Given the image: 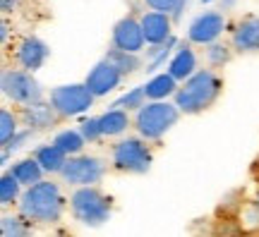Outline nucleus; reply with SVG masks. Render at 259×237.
Here are the masks:
<instances>
[{
	"label": "nucleus",
	"instance_id": "27",
	"mask_svg": "<svg viewBox=\"0 0 259 237\" xmlns=\"http://www.w3.org/2000/svg\"><path fill=\"white\" fill-rule=\"evenodd\" d=\"M53 141H56L60 149H63L67 156H77L84 151V146H87V139L82 137V132H79V127L77 129H60L56 137H53Z\"/></svg>",
	"mask_w": 259,
	"mask_h": 237
},
{
	"label": "nucleus",
	"instance_id": "10",
	"mask_svg": "<svg viewBox=\"0 0 259 237\" xmlns=\"http://www.w3.org/2000/svg\"><path fill=\"white\" fill-rule=\"evenodd\" d=\"M48 55H51V48L44 38L34 36V34H27V36H19L12 46V60L17 67L22 70H29V72H38L44 65H46Z\"/></svg>",
	"mask_w": 259,
	"mask_h": 237
},
{
	"label": "nucleus",
	"instance_id": "16",
	"mask_svg": "<svg viewBox=\"0 0 259 237\" xmlns=\"http://www.w3.org/2000/svg\"><path fill=\"white\" fill-rule=\"evenodd\" d=\"M197 70H199V58L194 53V43L192 41L178 43L176 53H173L170 63H168V72L173 74L178 82H185V79H190Z\"/></svg>",
	"mask_w": 259,
	"mask_h": 237
},
{
	"label": "nucleus",
	"instance_id": "20",
	"mask_svg": "<svg viewBox=\"0 0 259 237\" xmlns=\"http://www.w3.org/2000/svg\"><path fill=\"white\" fill-rule=\"evenodd\" d=\"M99 122H101V132L103 137H122L127 127L132 125V118H130V110L125 108H108L103 115H99Z\"/></svg>",
	"mask_w": 259,
	"mask_h": 237
},
{
	"label": "nucleus",
	"instance_id": "23",
	"mask_svg": "<svg viewBox=\"0 0 259 237\" xmlns=\"http://www.w3.org/2000/svg\"><path fill=\"white\" fill-rule=\"evenodd\" d=\"M235 220L240 225L242 235H259V201L254 197L242 199L235 211Z\"/></svg>",
	"mask_w": 259,
	"mask_h": 237
},
{
	"label": "nucleus",
	"instance_id": "11",
	"mask_svg": "<svg viewBox=\"0 0 259 237\" xmlns=\"http://www.w3.org/2000/svg\"><path fill=\"white\" fill-rule=\"evenodd\" d=\"M228 43L235 55L259 53V17L257 15H242L235 24H228Z\"/></svg>",
	"mask_w": 259,
	"mask_h": 237
},
{
	"label": "nucleus",
	"instance_id": "12",
	"mask_svg": "<svg viewBox=\"0 0 259 237\" xmlns=\"http://www.w3.org/2000/svg\"><path fill=\"white\" fill-rule=\"evenodd\" d=\"M111 46L120 48V51H130V53H144L147 48V38H144V29L142 22L135 15H125L113 24L111 31Z\"/></svg>",
	"mask_w": 259,
	"mask_h": 237
},
{
	"label": "nucleus",
	"instance_id": "33",
	"mask_svg": "<svg viewBox=\"0 0 259 237\" xmlns=\"http://www.w3.org/2000/svg\"><path fill=\"white\" fill-rule=\"evenodd\" d=\"M10 41V22H8V15H3V22H0V43H3V48L8 46Z\"/></svg>",
	"mask_w": 259,
	"mask_h": 237
},
{
	"label": "nucleus",
	"instance_id": "22",
	"mask_svg": "<svg viewBox=\"0 0 259 237\" xmlns=\"http://www.w3.org/2000/svg\"><path fill=\"white\" fill-rule=\"evenodd\" d=\"M10 173L22 182V187H31V184H36V182L44 180L46 170L41 168V163H38L34 156H27V158H22V161H17V163H12Z\"/></svg>",
	"mask_w": 259,
	"mask_h": 237
},
{
	"label": "nucleus",
	"instance_id": "6",
	"mask_svg": "<svg viewBox=\"0 0 259 237\" xmlns=\"http://www.w3.org/2000/svg\"><path fill=\"white\" fill-rule=\"evenodd\" d=\"M0 91L15 106H27V103L46 99V91L34 77V72L22 67H5L0 72Z\"/></svg>",
	"mask_w": 259,
	"mask_h": 237
},
{
	"label": "nucleus",
	"instance_id": "24",
	"mask_svg": "<svg viewBox=\"0 0 259 237\" xmlns=\"http://www.w3.org/2000/svg\"><path fill=\"white\" fill-rule=\"evenodd\" d=\"M233 55H235V51L231 48V43H228V41H221V38L204 46V63L209 65V67H213V70L226 67V65L233 60Z\"/></svg>",
	"mask_w": 259,
	"mask_h": 237
},
{
	"label": "nucleus",
	"instance_id": "7",
	"mask_svg": "<svg viewBox=\"0 0 259 237\" xmlns=\"http://www.w3.org/2000/svg\"><path fill=\"white\" fill-rule=\"evenodd\" d=\"M48 101L53 103V108L58 110V115L63 120L77 118L94 106V91L87 86V82L82 84H60V86H53L51 93H48Z\"/></svg>",
	"mask_w": 259,
	"mask_h": 237
},
{
	"label": "nucleus",
	"instance_id": "36",
	"mask_svg": "<svg viewBox=\"0 0 259 237\" xmlns=\"http://www.w3.org/2000/svg\"><path fill=\"white\" fill-rule=\"evenodd\" d=\"M235 3H238V0H219V10H223V12H228V10L235 8Z\"/></svg>",
	"mask_w": 259,
	"mask_h": 237
},
{
	"label": "nucleus",
	"instance_id": "31",
	"mask_svg": "<svg viewBox=\"0 0 259 237\" xmlns=\"http://www.w3.org/2000/svg\"><path fill=\"white\" fill-rule=\"evenodd\" d=\"M34 137H36V132H34V129H29V127H24V129H19V132L12 139H10V141H5V144L0 146V149H5L8 154H15V151H19V149H22L24 144H29V141H31Z\"/></svg>",
	"mask_w": 259,
	"mask_h": 237
},
{
	"label": "nucleus",
	"instance_id": "21",
	"mask_svg": "<svg viewBox=\"0 0 259 237\" xmlns=\"http://www.w3.org/2000/svg\"><path fill=\"white\" fill-rule=\"evenodd\" d=\"M106 60H111L125 77H132L135 72H139L144 67V55L142 53H130V51H120V48L111 46L103 55Z\"/></svg>",
	"mask_w": 259,
	"mask_h": 237
},
{
	"label": "nucleus",
	"instance_id": "34",
	"mask_svg": "<svg viewBox=\"0 0 259 237\" xmlns=\"http://www.w3.org/2000/svg\"><path fill=\"white\" fill-rule=\"evenodd\" d=\"M187 5H190V0H178V3H176V10L170 12V17H173V22H176V24L183 19V12L187 10Z\"/></svg>",
	"mask_w": 259,
	"mask_h": 237
},
{
	"label": "nucleus",
	"instance_id": "39",
	"mask_svg": "<svg viewBox=\"0 0 259 237\" xmlns=\"http://www.w3.org/2000/svg\"><path fill=\"white\" fill-rule=\"evenodd\" d=\"M209 3H213V0H202V5H209Z\"/></svg>",
	"mask_w": 259,
	"mask_h": 237
},
{
	"label": "nucleus",
	"instance_id": "2",
	"mask_svg": "<svg viewBox=\"0 0 259 237\" xmlns=\"http://www.w3.org/2000/svg\"><path fill=\"white\" fill-rule=\"evenodd\" d=\"M223 93V77L213 67H199L197 72L180 82L173 103H176L183 115H199L204 110L216 106V101Z\"/></svg>",
	"mask_w": 259,
	"mask_h": 237
},
{
	"label": "nucleus",
	"instance_id": "3",
	"mask_svg": "<svg viewBox=\"0 0 259 237\" xmlns=\"http://www.w3.org/2000/svg\"><path fill=\"white\" fill-rule=\"evenodd\" d=\"M70 216L79 225L99 228L113 216V199L106 192L99 189V184H84L74 187L70 194Z\"/></svg>",
	"mask_w": 259,
	"mask_h": 237
},
{
	"label": "nucleus",
	"instance_id": "29",
	"mask_svg": "<svg viewBox=\"0 0 259 237\" xmlns=\"http://www.w3.org/2000/svg\"><path fill=\"white\" fill-rule=\"evenodd\" d=\"M147 91H144V86H135V89H130L125 91L118 101H113V108H125L130 113H137L144 103H147Z\"/></svg>",
	"mask_w": 259,
	"mask_h": 237
},
{
	"label": "nucleus",
	"instance_id": "32",
	"mask_svg": "<svg viewBox=\"0 0 259 237\" xmlns=\"http://www.w3.org/2000/svg\"><path fill=\"white\" fill-rule=\"evenodd\" d=\"M176 3L178 0H144L149 10H158V12H168V15L176 10Z\"/></svg>",
	"mask_w": 259,
	"mask_h": 237
},
{
	"label": "nucleus",
	"instance_id": "35",
	"mask_svg": "<svg viewBox=\"0 0 259 237\" xmlns=\"http://www.w3.org/2000/svg\"><path fill=\"white\" fill-rule=\"evenodd\" d=\"M19 3H22V0H0V10H3V15H12V12L19 8Z\"/></svg>",
	"mask_w": 259,
	"mask_h": 237
},
{
	"label": "nucleus",
	"instance_id": "19",
	"mask_svg": "<svg viewBox=\"0 0 259 237\" xmlns=\"http://www.w3.org/2000/svg\"><path fill=\"white\" fill-rule=\"evenodd\" d=\"M178 86H180V82L166 70V72L151 74V79L144 84V91H147L149 101H166V99H173V96H176Z\"/></svg>",
	"mask_w": 259,
	"mask_h": 237
},
{
	"label": "nucleus",
	"instance_id": "38",
	"mask_svg": "<svg viewBox=\"0 0 259 237\" xmlns=\"http://www.w3.org/2000/svg\"><path fill=\"white\" fill-rule=\"evenodd\" d=\"M254 199L259 201V184H257V189H254Z\"/></svg>",
	"mask_w": 259,
	"mask_h": 237
},
{
	"label": "nucleus",
	"instance_id": "25",
	"mask_svg": "<svg viewBox=\"0 0 259 237\" xmlns=\"http://www.w3.org/2000/svg\"><path fill=\"white\" fill-rule=\"evenodd\" d=\"M31 225L22 213H3L0 218V235L3 237H24V235H31Z\"/></svg>",
	"mask_w": 259,
	"mask_h": 237
},
{
	"label": "nucleus",
	"instance_id": "28",
	"mask_svg": "<svg viewBox=\"0 0 259 237\" xmlns=\"http://www.w3.org/2000/svg\"><path fill=\"white\" fill-rule=\"evenodd\" d=\"M19 125H22V120H19L17 110H10V108L0 110V146L5 144V141H10V139L17 134Z\"/></svg>",
	"mask_w": 259,
	"mask_h": 237
},
{
	"label": "nucleus",
	"instance_id": "14",
	"mask_svg": "<svg viewBox=\"0 0 259 237\" xmlns=\"http://www.w3.org/2000/svg\"><path fill=\"white\" fill-rule=\"evenodd\" d=\"M122 79H125V74H122L111 60L103 58V60H99V63L89 70L84 82H87V86L94 91L96 99H103V96H108L111 91H115L122 84Z\"/></svg>",
	"mask_w": 259,
	"mask_h": 237
},
{
	"label": "nucleus",
	"instance_id": "5",
	"mask_svg": "<svg viewBox=\"0 0 259 237\" xmlns=\"http://www.w3.org/2000/svg\"><path fill=\"white\" fill-rule=\"evenodd\" d=\"M154 151L144 137H122L111 146L113 170L122 175H144L151 170Z\"/></svg>",
	"mask_w": 259,
	"mask_h": 237
},
{
	"label": "nucleus",
	"instance_id": "1",
	"mask_svg": "<svg viewBox=\"0 0 259 237\" xmlns=\"http://www.w3.org/2000/svg\"><path fill=\"white\" fill-rule=\"evenodd\" d=\"M70 209V199L63 194V187L53 180L24 187L22 197L17 201V211L34 225H56Z\"/></svg>",
	"mask_w": 259,
	"mask_h": 237
},
{
	"label": "nucleus",
	"instance_id": "8",
	"mask_svg": "<svg viewBox=\"0 0 259 237\" xmlns=\"http://www.w3.org/2000/svg\"><path fill=\"white\" fill-rule=\"evenodd\" d=\"M108 163L96 158V156H87V154H77L70 156L65 168L60 170V180L65 184H72V187H84V184H101V180L106 177Z\"/></svg>",
	"mask_w": 259,
	"mask_h": 237
},
{
	"label": "nucleus",
	"instance_id": "26",
	"mask_svg": "<svg viewBox=\"0 0 259 237\" xmlns=\"http://www.w3.org/2000/svg\"><path fill=\"white\" fill-rule=\"evenodd\" d=\"M22 192H24L22 182H19L10 170L0 175V206H3V209H8V206H17Z\"/></svg>",
	"mask_w": 259,
	"mask_h": 237
},
{
	"label": "nucleus",
	"instance_id": "4",
	"mask_svg": "<svg viewBox=\"0 0 259 237\" xmlns=\"http://www.w3.org/2000/svg\"><path fill=\"white\" fill-rule=\"evenodd\" d=\"M180 108L170 101H147L132 118V127L147 141H161L180 120Z\"/></svg>",
	"mask_w": 259,
	"mask_h": 237
},
{
	"label": "nucleus",
	"instance_id": "37",
	"mask_svg": "<svg viewBox=\"0 0 259 237\" xmlns=\"http://www.w3.org/2000/svg\"><path fill=\"white\" fill-rule=\"evenodd\" d=\"M252 175L259 177V154H257V158H254V163H252Z\"/></svg>",
	"mask_w": 259,
	"mask_h": 237
},
{
	"label": "nucleus",
	"instance_id": "13",
	"mask_svg": "<svg viewBox=\"0 0 259 237\" xmlns=\"http://www.w3.org/2000/svg\"><path fill=\"white\" fill-rule=\"evenodd\" d=\"M17 113H19L22 125L34 129V132H48V129H53L63 120L58 115V110L53 108V103L46 99L27 103V106H17Z\"/></svg>",
	"mask_w": 259,
	"mask_h": 237
},
{
	"label": "nucleus",
	"instance_id": "15",
	"mask_svg": "<svg viewBox=\"0 0 259 237\" xmlns=\"http://www.w3.org/2000/svg\"><path fill=\"white\" fill-rule=\"evenodd\" d=\"M142 29H144V38H147V46L151 43H163L173 36V27L176 22L168 12H158V10H147L139 15Z\"/></svg>",
	"mask_w": 259,
	"mask_h": 237
},
{
	"label": "nucleus",
	"instance_id": "17",
	"mask_svg": "<svg viewBox=\"0 0 259 237\" xmlns=\"http://www.w3.org/2000/svg\"><path fill=\"white\" fill-rule=\"evenodd\" d=\"M178 43H180V41H178L176 36H170L168 41H163V43H151V46L144 48V70H147V74H156L163 65L170 63Z\"/></svg>",
	"mask_w": 259,
	"mask_h": 237
},
{
	"label": "nucleus",
	"instance_id": "30",
	"mask_svg": "<svg viewBox=\"0 0 259 237\" xmlns=\"http://www.w3.org/2000/svg\"><path fill=\"white\" fill-rule=\"evenodd\" d=\"M79 132H82V137L87 139V144H96V141L103 139L99 118H84L82 122H79Z\"/></svg>",
	"mask_w": 259,
	"mask_h": 237
},
{
	"label": "nucleus",
	"instance_id": "18",
	"mask_svg": "<svg viewBox=\"0 0 259 237\" xmlns=\"http://www.w3.org/2000/svg\"><path fill=\"white\" fill-rule=\"evenodd\" d=\"M34 158H36L38 163H41V168L46 170V175H60V170L65 168V163H67V158L70 156L65 154L63 149L56 144V141H51V144H41L34 149Z\"/></svg>",
	"mask_w": 259,
	"mask_h": 237
},
{
	"label": "nucleus",
	"instance_id": "9",
	"mask_svg": "<svg viewBox=\"0 0 259 237\" xmlns=\"http://www.w3.org/2000/svg\"><path fill=\"white\" fill-rule=\"evenodd\" d=\"M223 31H228V19L223 10H204L190 22L187 27V41L194 46H206L211 41H219Z\"/></svg>",
	"mask_w": 259,
	"mask_h": 237
}]
</instances>
